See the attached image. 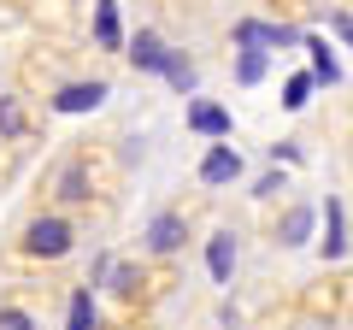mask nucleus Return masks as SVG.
I'll return each instance as SVG.
<instances>
[{"mask_svg":"<svg viewBox=\"0 0 353 330\" xmlns=\"http://www.w3.org/2000/svg\"><path fill=\"white\" fill-rule=\"evenodd\" d=\"M0 330H36V313L18 307V301H6V307H0Z\"/></svg>","mask_w":353,"mask_h":330,"instance_id":"6e6552de","label":"nucleus"},{"mask_svg":"<svg viewBox=\"0 0 353 330\" xmlns=\"http://www.w3.org/2000/svg\"><path fill=\"white\" fill-rule=\"evenodd\" d=\"M88 313H94V295H77V301H71V330H88Z\"/></svg>","mask_w":353,"mask_h":330,"instance_id":"9d476101","label":"nucleus"},{"mask_svg":"<svg viewBox=\"0 0 353 330\" xmlns=\"http://www.w3.org/2000/svg\"><path fill=\"white\" fill-rule=\"evenodd\" d=\"M201 177L206 183H230V177H241V159L230 148H212V153H206V165H201Z\"/></svg>","mask_w":353,"mask_h":330,"instance_id":"39448f33","label":"nucleus"},{"mask_svg":"<svg viewBox=\"0 0 353 330\" xmlns=\"http://www.w3.org/2000/svg\"><path fill=\"white\" fill-rule=\"evenodd\" d=\"M189 124H194V130H206V136H224L230 118L218 113V106H189Z\"/></svg>","mask_w":353,"mask_h":330,"instance_id":"0eeeda50","label":"nucleus"},{"mask_svg":"<svg viewBox=\"0 0 353 330\" xmlns=\"http://www.w3.org/2000/svg\"><path fill=\"white\" fill-rule=\"evenodd\" d=\"M71 242H77L71 218L41 213V218H30V230H24V254L30 260H65V254H71Z\"/></svg>","mask_w":353,"mask_h":330,"instance_id":"f257e3e1","label":"nucleus"},{"mask_svg":"<svg viewBox=\"0 0 353 330\" xmlns=\"http://www.w3.org/2000/svg\"><path fill=\"white\" fill-rule=\"evenodd\" d=\"M94 30H101L106 48H118V12H112V0H101V12H94Z\"/></svg>","mask_w":353,"mask_h":330,"instance_id":"1a4fd4ad","label":"nucleus"},{"mask_svg":"<svg viewBox=\"0 0 353 330\" xmlns=\"http://www.w3.org/2000/svg\"><path fill=\"white\" fill-rule=\"evenodd\" d=\"M0 130H6V136H18V130H24V118H18L12 101H0Z\"/></svg>","mask_w":353,"mask_h":330,"instance_id":"9b49d317","label":"nucleus"},{"mask_svg":"<svg viewBox=\"0 0 353 330\" xmlns=\"http://www.w3.org/2000/svg\"><path fill=\"white\" fill-rule=\"evenodd\" d=\"M330 254H341V206L330 201Z\"/></svg>","mask_w":353,"mask_h":330,"instance_id":"f8f14e48","label":"nucleus"},{"mask_svg":"<svg viewBox=\"0 0 353 330\" xmlns=\"http://www.w3.org/2000/svg\"><path fill=\"white\" fill-rule=\"evenodd\" d=\"M148 248H153V254H176V248H183V218H176V213H159V218L148 224Z\"/></svg>","mask_w":353,"mask_h":330,"instance_id":"f03ea898","label":"nucleus"},{"mask_svg":"<svg viewBox=\"0 0 353 330\" xmlns=\"http://www.w3.org/2000/svg\"><path fill=\"white\" fill-rule=\"evenodd\" d=\"M130 59H136L141 71H165V65H171V48H165V41L153 36V30H141V36H136V48H130Z\"/></svg>","mask_w":353,"mask_h":330,"instance_id":"20e7f679","label":"nucleus"},{"mask_svg":"<svg viewBox=\"0 0 353 330\" xmlns=\"http://www.w3.org/2000/svg\"><path fill=\"white\" fill-rule=\"evenodd\" d=\"M101 101H106V83H71V89L53 95L59 113H88V106H101Z\"/></svg>","mask_w":353,"mask_h":330,"instance_id":"7ed1b4c3","label":"nucleus"},{"mask_svg":"<svg viewBox=\"0 0 353 330\" xmlns=\"http://www.w3.org/2000/svg\"><path fill=\"white\" fill-rule=\"evenodd\" d=\"M206 266H212L218 283H230V266H236V236H212V248H206Z\"/></svg>","mask_w":353,"mask_h":330,"instance_id":"423d86ee","label":"nucleus"}]
</instances>
